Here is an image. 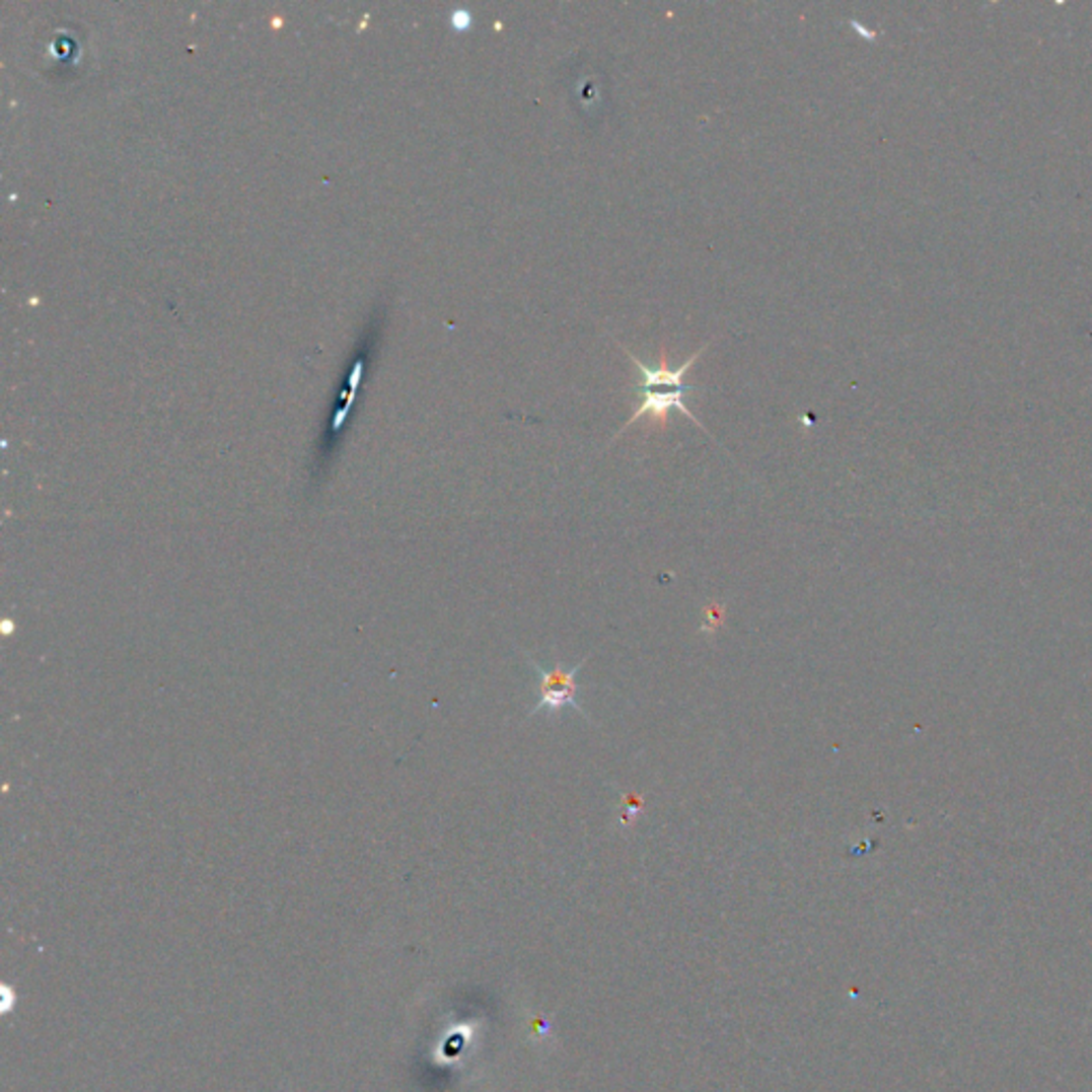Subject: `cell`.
Wrapping results in <instances>:
<instances>
[{
  "label": "cell",
  "instance_id": "obj_1",
  "mask_svg": "<svg viewBox=\"0 0 1092 1092\" xmlns=\"http://www.w3.org/2000/svg\"><path fill=\"white\" fill-rule=\"evenodd\" d=\"M529 664L535 670V674H538V681H540L538 689H535L538 691V700H535V705L531 707L529 715L547 713L555 717L564 711H576L585 719H589V713L583 709L579 700V683H576V674H579V670L583 668L585 659L572 668H566L562 662H555L553 666L547 668L544 664L535 662V657L529 655Z\"/></svg>",
  "mask_w": 1092,
  "mask_h": 1092
},
{
  "label": "cell",
  "instance_id": "obj_2",
  "mask_svg": "<svg viewBox=\"0 0 1092 1092\" xmlns=\"http://www.w3.org/2000/svg\"><path fill=\"white\" fill-rule=\"evenodd\" d=\"M691 388H694V386L672 388V390H668V393H653V390H645V397H643V402L636 406V410H634V415H632V417H630V421H628V423H626V425H624V427L620 429V434H616L614 438H620V436L624 434V431H626L628 427H632V425H634V423H636L638 419H643V417H651V427H655V425H657L659 429H666V425H668V415H670V410H678V412H683V415H685L687 419H691V421H694V423H696L698 427H703V425H700V421H698V419H696V417L691 415V410H687V406L683 404V395L687 393V390H691Z\"/></svg>",
  "mask_w": 1092,
  "mask_h": 1092
},
{
  "label": "cell",
  "instance_id": "obj_3",
  "mask_svg": "<svg viewBox=\"0 0 1092 1092\" xmlns=\"http://www.w3.org/2000/svg\"><path fill=\"white\" fill-rule=\"evenodd\" d=\"M707 346H709V344H707ZM707 346L700 348L698 353H694V355H691L681 367H678V369H670V367H668V355H666V350H662V355H659V367H657V369H649L647 365H643L641 361H638L632 353H628V350H626V353L630 355V359H632V363L636 365L638 372H641V388H643V390H651L653 386L683 388V378H685V374L689 372V367L698 361V357L705 353V348H707Z\"/></svg>",
  "mask_w": 1092,
  "mask_h": 1092
},
{
  "label": "cell",
  "instance_id": "obj_4",
  "mask_svg": "<svg viewBox=\"0 0 1092 1092\" xmlns=\"http://www.w3.org/2000/svg\"><path fill=\"white\" fill-rule=\"evenodd\" d=\"M643 807H645V798H643V796L628 794L626 800H624V815H622V821H624V823H632L638 815L643 813Z\"/></svg>",
  "mask_w": 1092,
  "mask_h": 1092
},
{
  "label": "cell",
  "instance_id": "obj_5",
  "mask_svg": "<svg viewBox=\"0 0 1092 1092\" xmlns=\"http://www.w3.org/2000/svg\"><path fill=\"white\" fill-rule=\"evenodd\" d=\"M452 26L457 30H467L471 26V15L467 11H455L452 13Z\"/></svg>",
  "mask_w": 1092,
  "mask_h": 1092
}]
</instances>
